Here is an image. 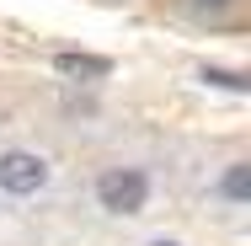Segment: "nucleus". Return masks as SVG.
Returning <instances> with one entry per match:
<instances>
[{"instance_id":"obj_1","label":"nucleus","mask_w":251,"mask_h":246,"mask_svg":"<svg viewBox=\"0 0 251 246\" xmlns=\"http://www.w3.org/2000/svg\"><path fill=\"white\" fill-rule=\"evenodd\" d=\"M91 193H97V209L118 214V219L145 214V209H150V171H145V166H101L97 182H91Z\"/></svg>"},{"instance_id":"obj_2","label":"nucleus","mask_w":251,"mask_h":246,"mask_svg":"<svg viewBox=\"0 0 251 246\" xmlns=\"http://www.w3.org/2000/svg\"><path fill=\"white\" fill-rule=\"evenodd\" d=\"M49 177H53V161L43 155V150H27V145L0 150V193H5V198H32V193H43Z\"/></svg>"},{"instance_id":"obj_3","label":"nucleus","mask_w":251,"mask_h":246,"mask_svg":"<svg viewBox=\"0 0 251 246\" xmlns=\"http://www.w3.org/2000/svg\"><path fill=\"white\" fill-rule=\"evenodd\" d=\"M53 70H59L64 81H107V75H112V59L80 54V49H59L53 54Z\"/></svg>"},{"instance_id":"obj_4","label":"nucleus","mask_w":251,"mask_h":246,"mask_svg":"<svg viewBox=\"0 0 251 246\" xmlns=\"http://www.w3.org/2000/svg\"><path fill=\"white\" fill-rule=\"evenodd\" d=\"M214 193L225 198V203H251V161H230Z\"/></svg>"},{"instance_id":"obj_5","label":"nucleus","mask_w":251,"mask_h":246,"mask_svg":"<svg viewBox=\"0 0 251 246\" xmlns=\"http://www.w3.org/2000/svg\"><path fill=\"white\" fill-rule=\"evenodd\" d=\"M182 5H187L193 16H225V11L235 5V0H182Z\"/></svg>"},{"instance_id":"obj_6","label":"nucleus","mask_w":251,"mask_h":246,"mask_svg":"<svg viewBox=\"0 0 251 246\" xmlns=\"http://www.w3.org/2000/svg\"><path fill=\"white\" fill-rule=\"evenodd\" d=\"M203 81H219L230 91H246V75H235V70H203Z\"/></svg>"},{"instance_id":"obj_7","label":"nucleus","mask_w":251,"mask_h":246,"mask_svg":"<svg viewBox=\"0 0 251 246\" xmlns=\"http://www.w3.org/2000/svg\"><path fill=\"white\" fill-rule=\"evenodd\" d=\"M150 246H176V241H150Z\"/></svg>"}]
</instances>
